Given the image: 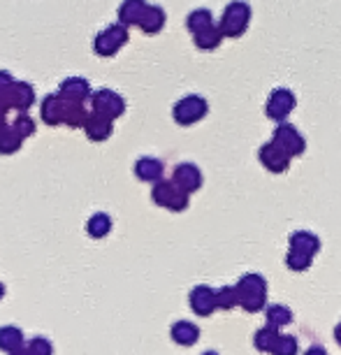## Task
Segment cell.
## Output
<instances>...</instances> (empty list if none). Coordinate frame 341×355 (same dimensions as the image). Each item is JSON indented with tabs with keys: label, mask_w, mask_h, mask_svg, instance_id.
I'll return each mask as SVG.
<instances>
[{
	"label": "cell",
	"mask_w": 341,
	"mask_h": 355,
	"mask_svg": "<svg viewBox=\"0 0 341 355\" xmlns=\"http://www.w3.org/2000/svg\"><path fill=\"white\" fill-rule=\"evenodd\" d=\"M86 116H89V112H86L84 103H65V107H63V123L65 125H70V128H82Z\"/></svg>",
	"instance_id": "24"
},
{
	"label": "cell",
	"mask_w": 341,
	"mask_h": 355,
	"mask_svg": "<svg viewBox=\"0 0 341 355\" xmlns=\"http://www.w3.org/2000/svg\"><path fill=\"white\" fill-rule=\"evenodd\" d=\"M63 107L65 103L56 93H49V96L42 98L40 103V119L46 123V125H61L63 123Z\"/></svg>",
	"instance_id": "15"
},
{
	"label": "cell",
	"mask_w": 341,
	"mask_h": 355,
	"mask_svg": "<svg viewBox=\"0 0 341 355\" xmlns=\"http://www.w3.org/2000/svg\"><path fill=\"white\" fill-rule=\"evenodd\" d=\"M10 128L15 130L17 135L21 137V139H26V137L35 135V128H37V123L33 121V119L28 116V112H19L15 121L10 123Z\"/></svg>",
	"instance_id": "28"
},
{
	"label": "cell",
	"mask_w": 341,
	"mask_h": 355,
	"mask_svg": "<svg viewBox=\"0 0 341 355\" xmlns=\"http://www.w3.org/2000/svg\"><path fill=\"white\" fill-rule=\"evenodd\" d=\"M193 42H195L198 49L213 51V49H218L220 42H223V33H220V28L216 24H211V26H207V28H202V31L193 33Z\"/></svg>",
	"instance_id": "19"
},
{
	"label": "cell",
	"mask_w": 341,
	"mask_h": 355,
	"mask_svg": "<svg viewBox=\"0 0 341 355\" xmlns=\"http://www.w3.org/2000/svg\"><path fill=\"white\" fill-rule=\"evenodd\" d=\"M189 302H191V309L198 313V316H211L213 311H216V297H213V288L209 286H195L191 291V297H189Z\"/></svg>",
	"instance_id": "14"
},
{
	"label": "cell",
	"mask_w": 341,
	"mask_h": 355,
	"mask_svg": "<svg viewBox=\"0 0 341 355\" xmlns=\"http://www.w3.org/2000/svg\"><path fill=\"white\" fill-rule=\"evenodd\" d=\"M311 263H313V256H311V253L299 251V249H290V251H288V256H286V265H288L292 272H304V270H309Z\"/></svg>",
	"instance_id": "30"
},
{
	"label": "cell",
	"mask_w": 341,
	"mask_h": 355,
	"mask_svg": "<svg viewBox=\"0 0 341 355\" xmlns=\"http://www.w3.org/2000/svg\"><path fill=\"white\" fill-rule=\"evenodd\" d=\"M202 355H218L216 351H207V353H202Z\"/></svg>",
	"instance_id": "41"
},
{
	"label": "cell",
	"mask_w": 341,
	"mask_h": 355,
	"mask_svg": "<svg viewBox=\"0 0 341 355\" xmlns=\"http://www.w3.org/2000/svg\"><path fill=\"white\" fill-rule=\"evenodd\" d=\"M258 160L263 163L265 170H270L272 174H281V172H286L290 167V156L274 142H267V144L260 146Z\"/></svg>",
	"instance_id": "10"
},
{
	"label": "cell",
	"mask_w": 341,
	"mask_h": 355,
	"mask_svg": "<svg viewBox=\"0 0 341 355\" xmlns=\"http://www.w3.org/2000/svg\"><path fill=\"white\" fill-rule=\"evenodd\" d=\"M265 313H267V323H270L272 327H283V325H288L290 320H292V313L288 306H283V304H270V306H265Z\"/></svg>",
	"instance_id": "27"
},
{
	"label": "cell",
	"mask_w": 341,
	"mask_h": 355,
	"mask_svg": "<svg viewBox=\"0 0 341 355\" xmlns=\"http://www.w3.org/2000/svg\"><path fill=\"white\" fill-rule=\"evenodd\" d=\"M170 182L175 184L179 191H184V193H189V196H191V193H195V191L202 189V172H200L198 165L182 163V165L175 167Z\"/></svg>",
	"instance_id": "9"
},
{
	"label": "cell",
	"mask_w": 341,
	"mask_h": 355,
	"mask_svg": "<svg viewBox=\"0 0 341 355\" xmlns=\"http://www.w3.org/2000/svg\"><path fill=\"white\" fill-rule=\"evenodd\" d=\"M8 128H10L8 119H5V116H0V135H3V132H5V130H8Z\"/></svg>",
	"instance_id": "37"
},
{
	"label": "cell",
	"mask_w": 341,
	"mask_h": 355,
	"mask_svg": "<svg viewBox=\"0 0 341 355\" xmlns=\"http://www.w3.org/2000/svg\"><path fill=\"white\" fill-rule=\"evenodd\" d=\"M272 142H274V144H279L281 149L288 153L290 158L302 156V153L306 151V139H304V135L295 128V125H290V123H286V121H281V123L277 125Z\"/></svg>",
	"instance_id": "7"
},
{
	"label": "cell",
	"mask_w": 341,
	"mask_h": 355,
	"mask_svg": "<svg viewBox=\"0 0 341 355\" xmlns=\"http://www.w3.org/2000/svg\"><path fill=\"white\" fill-rule=\"evenodd\" d=\"M163 172H165V165L163 160L153 158V156H142L137 158L135 163V174L139 182H149V184H156L163 179Z\"/></svg>",
	"instance_id": "16"
},
{
	"label": "cell",
	"mask_w": 341,
	"mask_h": 355,
	"mask_svg": "<svg viewBox=\"0 0 341 355\" xmlns=\"http://www.w3.org/2000/svg\"><path fill=\"white\" fill-rule=\"evenodd\" d=\"M146 0H123L121 5H119V24L123 26H137L139 17H142V12L146 10Z\"/></svg>",
	"instance_id": "20"
},
{
	"label": "cell",
	"mask_w": 341,
	"mask_h": 355,
	"mask_svg": "<svg viewBox=\"0 0 341 355\" xmlns=\"http://www.w3.org/2000/svg\"><path fill=\"white\" fill-rule=\"evenodd\" d=\"M272 355H297V339L290 337V334H279Z\"/></svg>",
	"instance_id": "32"
},
{
	"label": "cell",
	"mask_w": 341,
	"mask_h": 355,
	"mask_svg": "<svg viewBox=\"0 0 341 355\" xmlns=\"http://www.w3.org/2000/svg\"><path fill=\"white\" fill-rule=\"evenodd\" d=\"M26 344L24 332L17 325H3L0 327V351L12 353L17 348H21Z\"/></svg>",
	"instance_id": "22"
},
{
	"label": "cell",
	"mask_w": 341,
	"mask_h": 355,
	"mask_svg": "<svg viewBox=\"0 0 341 355\" xmlns=\"http://www.w3.org/2000/svg\"><path fill=\"white\" fill-rule=\"evenodd\" d=\"M165 21H167V15L160 5H146V10L142 12V17H139L137 26L146 35H156V33L163 31Z\"/></svg>",
	"instance_id": "17"
},
{
	"label": "cell",
	"mask_w": 341,
	"mask_h": 355,
	"mask_svg": "<svg viewBox=\"0 0 341 355\" xmlns=\"http://www.w3.org/2000/svg\"><path fill=\"white\" fill-rule=\"evenodd\" d=\"M251 21V5L244 0H232L230 5L223 10L218 28L223 33V37H242Z\"/></svg>",
	"instance_id": "2"
},
{
	"label": "cell",
	"mask_w": 341,
	"mask_h": 355,
	"mask_svg": "<svg viewBox=\"0 0 341 355\" xmlns=\"http://www.w3.org/2000/svg\"><path fill=\"white\" fill-rule=\"evenodd\" d=\"M207 112H209V103H207L202 96H195V93L184 96L182 100H177L175 107H172V116H175V121L179 125L198 123L200 119L207 116Z\"/></svg>",
	"instance_id": "4"
},
{
	"label": "cell",
	"mask_w": 341,
	"mask_h": 355,
	"mask_svg": "<svg viewBox=\"0 0 341 355\" xmlns=\"http://www.w3.org/2000/svg\"><path fill=\"white\" fill-rule=\"evenodd\" d=\"M30 355H53V344L46 337H33L24 344Z\"/></svg>",
	"instance_id": "33"
},
{
	"label": "cell",
	"mask_w": 341,
	"mask_h": 355,
	"mask_svg": "<svg viewBox=\"0 0 341 355\" xmlns=\"http://www.w3.org/2000/svg\"><path fill=\"white\" fill-rule=\"evenodd\" d=\"M170 337L179 346H193L200 339V327L195 323H191V320H177L170 327Z\"/></svg>",
	"instance_id": "18"
},
{
	"label": "cell",
	"mask_w": 341,
	"mask_h": 355,
	"mask_svg": "<svg viewBox=\"0 0 341 355\" xmlns=\"http://www.w3.org/2000/svg\"><path fill=\"white\" fill-rule=\"evenodd\" d=\"M297 105V98L295 93L288 91V89H277L270 93V98H267V105H265V114L267 119H272V121H286V116L295 110Z\"/></svg>",
	"instance_id": "8"
},
{
	"label": "cell",
	"mask_w": 341,
	"mask_h": 355,
	"mask_svg": "<svg viewBox=\"0 0 341 355\" xmlns=\"http://www.w3.org/2000/svg\"><path fill=\"white\" fill-rule=\"evenodd\" d=\"M334 339H337V344L341 346V323L334 327Z\"/></svg>",
	"instance_id": "38"
},
{
	"label": "cell",
	"mask_w": 341,
	"mask_h": 355,
	"mask_svg": "<svg viewBox=\"0 0 341 355\" xmlns=\"http://www.w3.org/2000/svg\"><path fill=\"white\" fill-rule=\"evenodd\" d=\"M125 42H128V26L112 24L96 35V40H93V51L103 58H110V56H116L119 49H121Z\"/></svg>",
	"instance_id": "3"
},
{
	"label": "cell",
	"mask_w": 341,
	"mask_h": 355,
	"mask_svg": "<svg viewBox=\"0 0 341 355\" xmlns=\"http://www.w3.org/2000/svg\"><path fill=\"white\" fill-rule=\"evenodd\" d=\"M82 128H84L86 137H89L91 142H105V139L112 137L114 121L103 116V114H98V112H89V116H86Z\"/></svg>",
	"instance_id": "13"
},
{
	"label": "cell",
	"mask_w": 341,
	"mask_h": 355,
	"mask_svg": "<svg viewBox=\"0 0 341 355\" xmlns=\"http://www.w3.org/2000/svg\"><path fill=\"white\" fill-rule=\"evenodd\" d=\"M17 79L12 77V72H8V70H0V93H5L10 89L12 84H15Z\"/></svg>",
	"instance_id": "34"
},
{
	"label": "cell",
	"mask_w": 341,
	"mask_h": 355,
	"mask_svg": "<svg viewBox=\"0 0 341 355\" xmlns=\"http://www.w3.org/2000/svg\"><path fill=\"white\" fill-rule=\"evenodd\" d=\"M21 144H24V139L19 137L12 128H8L3 135H0V153H3V156H12V153H17L19 149H21Z\"/></svg>",
	"instance_id": "31"
},
{
	"label": "cell",
	"mask_w": 341,
	"mask_h": 355,
	"mask_svg": "<svg viewBox=\"0 0 341 355\" xmlns=\"http://www.w3.org/2000/svg\"><path fill=\"white\" fill-rule=\"evenodd\" d=\"M290 249H299V251H306L311 256H316L320 251V239L318 234H313L309 230H295L290 234Z\"/></svg>",
	"instance_id": "21"
},
{
	"label": "cell",
	"mask_w": 341,
	"mask_h": 355,
	"mask_svg": "<svg viewBox=\"0 0 341 355\" xmlns=\"http://www.w3.org/2000/svg\"><path fill=\"white\" fill-rule=\"evenodd\" d=\"M10 355H30V353H28V348L21 346V348H17V351H12Z\"/></svg>",
	"instance_id": "39"
},
{
	"label": "cell",
	"mask_w": 341,
	"mask_h": 355,
	"mask_svg": "<svg viewBox=\"0 0 341 355\" xmlns=\"http://www.w3.org/2000/svg\"><path fill=\"white\" fill-rule=\"evenodd\" d=\"M151 200L158 207H165L170 211H184L189 207V193L179 191L175 184L167 182V179H160V182L153 184L151 189Z\"/></svg>",
	"instance_id": "5"
},
{
	"label": "cell",
	"mask_w": 341,
	"mask_h": 355,
	"mask_svg": "<svg viewBox=\"0 0 341 355\" xmlns=\"http://www.w3.org/2000/svg\"><path fill=\"white\" fill-rule=\"evenodd\" d=\"M235 288H237L239 306L246 309L249 313H256V311L267 306V281H265V277H260V274H256V272L244 274Z\"/></svg>",
	"instance_id": "1"
},
{
	"label": "cell",
	"mask_w": 341,
	"mask_h": 355,
	"mask_svg": "<svg viewBox=\"0 0 341 355\" xmlns=\"http://www.w3.org/2000/svg\"><path fill=\"white\" fill-rule=\"evenodd\" d=\"M89 100H91V107H93L91 112L103 114V116L112 119V121H116V119L123 116V112H125V100L112 89L93 91Z\"/></svg>",
	"instance_id": "6"
},
{
	"label": "cell",
	"mask_w": 341,
	"mask_h": 355,
	"mask_svg": "<svg viewBox=\"0 0 341 355\" xmlns=\"http://www.w3.org/2000/svg\"><path fill=\"white\" fill-rule=\"evenodd\" d=\"M5 297V284H0V300Z\"/></svg>",
	"instance_id": "40"
},
{
	"label": "cell",
	"mask_w": 341,
	"mask_h": 355,
	"mask_svg": "<svg viewBox=\"0 0 341 355\" xmlns=\"http://www.w3.org/2000/svg\"><path fill=\"white\" fill-rule=\"evenodd\" d=\"M277 339H279V327L267 325V327H263V330L256 332V337H253V346H256L260 353H272Z\"/></svg>",
	"instance_id": "25"
},
{
	"label": "cell",
	"mask_w": 341,
	"mask_h": 355,
	"mask_svg": "<svg viewBox=\"0 0 341 355\" xmlns=\"http://www.w3.org/2000/svg\"><path fill=\"white\" fill-rule=\"evenodd\" d=\"M8 112H10V103L5 98V93H0V116H8Z\"/></svg>",
	"instance_id": "35"
},
{
	"label": "cell",
	"mask_w": 341,
	"mask_h": 355,
	"mask_svg": "<svg viewBox=\"0 0 341 355\" xmlns=\"http://www.w3.org/2000/svg\"><path fill=\"white\" fill-rule=\"evenodd\" d=\"M91 84H89V79H84V77H68V79H63L61 86H58V93L56 96L65 100V103H86V100L91 98Z\"/></svg>",
	"instance_id": "11"
},
{
	"label": "cell",
	"mask_w": 341,
	"mask_h": 355,
	"mask_svg": "<svg viewBox=\"0 0 341 355\" xmlns=\"http://www.w3.org/2000/svg\"><path fill=\"white\" fill-rule=\"evenodd\" d=\"M213 297H216V309H232V306L239 304L237 297V288L235 286H223L218 291H213Z\"/></svg>",
	"instance_id": "29"
},
{
	"label": "cell",
	"mask_w": 341,
	"mask_h": 355,
	"mask_svg": "<svg viewBox=\"0 0 341 355\" xmlns=\"http://www.w3.org/2000/svg\"><path fill=\"white\" fill-rule=\"evenodd\" d=\"M211 24H213V15H211V10H207V8L193 10L191 15L186 17V28H189L191 33L202 31V28H207V26H211Z\"/></svg>",
	"instance_id": "26"
},
{
	"label": "cell",
	"mask_w": 341,
	"mask_h": 355,
	"mask_svg": "<svg viewBox=\"0 0 341 355\" xmlns=\"http://www.w3.org/2000/svg\"><path fill=\"white\" fill-rule=\"evenodd\" d=\"M110 230H112V218H110V214H105V211H96L89 220H86V232H89V237H93V239L107 237Z\"/></svg>",
	"instance_id": "23"
},
{
	"label": "cell",
	"mask_w": 341,
	"mask_h": 355,
	"mask_svg": "<svg viewBox=\"0 0 341 355\" xmlns=\"http://www.w3.org/2000/svg\"><path fill=\"white\" fill-rule=\"evenodd\" d=\"M304 355H327V351H325L323 346H311Z\"/></svg>",
	"instance_id": "36"
},
{
	"label": "cell",
	"mask_w": 341,
	"mask_h": 355,
	"mask_svg": "<svg viewBox=\"0 0 341 355\" xmlns=\"http://www.w3.org/2000/svg\"><path fill=\"white\" fill-rule=\"evenodd\" d=\"M5 98L10 103V110L17 112H28L33 105H35V89L28 82H15L5 91Z\"/></svg>",
	"instance_id": "12"
}]
</instances>
